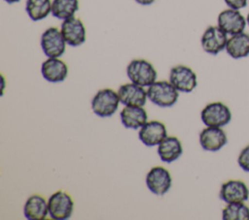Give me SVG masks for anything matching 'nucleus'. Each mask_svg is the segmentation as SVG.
I'll list each match as a JSON object with an SVG mask.
<instances>
[{"instance_id": "nucleus-1", "label": "nucleus", "mask_w": 249, "mask_h": 220, "mask_svg": "<svg viewBox=\"0 0 249 220\" xmlns=\"http://www.w3.org/2000/svg\"><path fill=\"white\" fill-rule=\"evenodd\" d=\"M148 99L158 107H172L178 100L179 91L166 80L155 81L147 89Z\"/></svg>"}, {"instance_id": "nucleus-2", "label": "nucleus", "mask_w": 249, "mask_h": 220, "mask_svg": "<svg viewBox=\"0 0 249 220\" xmlns=\"http://www.w3.org/2000/svg\"><path fill=\"white\" fill-rule=\"evenodd\" d=\"M126 75L131 82L148 87L157 79L158 73L154 66L145 59H134L126 67Z\"/></svg>"}, {"instance_id": "nucleus-3", "label": "nucleus", "mask_w": 249, "mask_h": 220, "mask_svg": "<svg viewBox=\"0 0 249 220\" xmlns=\"http://www.w3.org/2000/svg\"><path fill=\"white\" fill-rule=\"evenodd\" d=\"M120 98L118 92L110 88L100 89L91 100V110L99 117L112 116L118 110Z\"/></svg>"}, {"instance_id": "nucleus-4", "label": "nucleus", "mask_w": 249, "mask_h": 220, "mask_svg": "<svg viewBox=\"0 0 249 220\" xmlns=\"http://www.w3.org/2000/svg\"><path fill=\"white\" fill-rule=\"evenodd\" d=\"M201 121L208 127H223L231 120V111L222 102H213L206 105L200 112Z\"/></svg>"}, {"instance_id": "nucleus-5", "label": "nucleus", "mask_w": 249, "mask_h": 220, "mask_svg": "<svg viewBox=\"0 0 249 220\" xmlns=\"http://www.w3.org/2000/svg\"><path fill=\"white\" fill-rule=\"evenodd\" d=\"M49 215L54 220H66L71 217L74 203L70 195L64 191H56L48 200Z\"/></svg>"}, {"instance_id": "nucleus-6", "label": "nucleus", "mask_w": 249, "mask_h": 220, "mask_svg": "<svg viewBox=\"0 0 249 220\" xmlns=\"http://www.w3.org/2000/svg\"><path fill=\"white\" fill-rule=\"evenodd\" d=\"M40 45L48 57H60L64 53L67 44L60 30L56 27H50L41 35Z\"/></svg>"}, {"instance_id": "nucleus-7", "label": "nucleus", "mask_w": 249, "mask_h": 220, "mask_svg": "<svg viewBox=\"0 0 249 220\" xmlns=\"http://www.w3.org/2000/svg\"><path fill=\"white\" fill-rule=\"evenodd\" d=\"M169 82L179 91L184 93L192 92L197 85L196 73L188 66L177 65L171 68Z\"/></svg>"}, {"instance_id": "nucleus-8", "label": "nucleus", "mask_w": 249, "mask_h": 220, "mask_svg": "<svg viewBox=\"0 0 249 220\" xmlns=\"http://www.w3.org/2000/svg\"><path fill=\"white\" fill-rule=\"evenodd\" d=\"M228 34L224 32L218 25L208 26L200 39L202 49L212 55H217L226 48L228 42Z\"/></svg>"}, {"instance_id": "nucleus-9", "label": "nucleus", "mask_w": 249, "mask_h": 220, "mask_svg": "<svg viewBox=\"0 0 249 220\" xmlns=\"http://www.w3.org/2000/svg\"><path fill=\"white\" fill-rule=\"evenodd\" d=\"M146 185L153 194L162 196L171 188V174L163 167H153L146 175Z\"/></svg>"}, {"instance_id": "nucleus-10", "label": "nucleus", "mask_w": 249, "mask_h": 220, "mask_svg": "<svg viewBox=\"0 0 249 220\" xmlns=\"http://www.w3.org/2000/svg\"><path fill=\"white\" fill-rule=\"evenodd\" d=\"M217 23L224 32L231 36L244 32L247 20L239 10L229 8L219 14Z\"/></svg>"}, {"instance_id": "nucleus-11", "label": "nucleus", "mask_w": 249, "mask_h": 220, "mask_svg": "<svg viewBox=\"0 0 249 220\" xmlns=\"http://www.w3.org/2000/svg\"><path fill=\"white\" fill-rule=\"evenodd\" d=\"M60 31L66 44L70 47H79L86 42V27L78 17L72 16L64 19L61 23Z\"/></svg>"}, {"instance_id": "nucleus-12", "label": "nucleus", "mask_w": 249, "mask_h": 220, "mask_svg": "<svg viewBox=\"0 0 249 220\" xmlns=\"http://www.w3.org/2000/svg\"><path fill=\"white\" fill-rule=\"evenodd\" d=\"M219 197L227 204L244 203L249 198V189L244 181L230 179L222 184Z\"/></svg>"}, {"instance_id": "nucleus-13", "label": "nucleus", "mask_w": 249, "mask_h": 220, "mask_svg": "<svg viewBox=\"0 0 249 220\" xmlns=\"http://www.w3.org/2000/svg\"><path fill=\"white\" fill-rule=\"evenodd\" d=\"M139 140L149 147L159 145L166 137L167 131L165 125L158 120L147 121L139 130Z\"/></svg>"}, {"instance_id": "nucleus-14", "label": "nucleus", "mask_w": 249, "mask_h": 220, "mask_svg": "<svg viewBox=\"0 0 249 220\" xmlns=\"http://www.w3.org/2000/svg\"><path fill=\"white\" fill-rule=\"evenodd\" d=\"M228 142V138L222 127L204 128L199 133V143L206 151L216 152L225 146Z\"/></svg>"}, {"instance_id": "nucleus-15", "label": "nucleus", "mask_w": 249, "mask_h": 220, "mask_svg": "<svg viewBox=\"0 0 249 220\" xmlns=\"http://www.w3.org/2000/svg\"><path fill=\"white\" fill-rule=\"evenodd\" d=\"M120 103L124 106L143 107L148 99L147 90L133 82L124 83L118 89Z\"/></svg>"}, {"instance_id": "nucleus-16", "label": "nucleus", "mask_w": 249, "mask_h": 220, "mask_svg": "<svg viewBox=\"0 0 249 220\" xmlns=\"http://www.w3.org/2000/svg\"><path fill=\"white\" fill-rule=\"evenodd\" d=\"M43 78L52 83L63 81L68 75V68L65 62L58 57H49L41 65Z\"/></svg>"}, {"instance_id": "nucleus-17", "label": "nucleus", "mask_w": 249, "mask_h": 220, "mask_svg": "<svg viewBox=\"0 0 249 220\" xmlns=\"http://www.w3.org/2000/svg\"><path fill=\"white\" fill-rule=\"evenodd\" d=\"M122 124L128 129L137 130L148 121L147 111L143 107L124 106L120 113Z\"/></svg>"}, {"instance_id": "nucleus-18", "label": "nucleus", "mask_w": 249, "mask_h": 220, "mask_svg": "<svg viewBox=\"0 0 249 220\" xmlns=\"http://www.w3.org/2000/svg\"><path fill=\"white\" fill-rule=\"evenodd\" d=\"M23 215L28 220L45 219L49 215L48 202L41 195H31L23 205Z\"/></svg>"}, {"instance_id": "nucleus-19", "label": "nucleus", "mask_w": 249, "mask_h": 220, "mask_svg": "<svg viewBox=\"0 0 249 220\" xmlns=\"http://www.w3.org/2000/svg\"><path fill=\"white\" fill-rule=\"evenodd\" d=\"M227 53L233 59H240L249 55V34L241 32L231 35L226 45Z\"/></svg>"}, {"instance_id": "nucleus-20", "label": "nucleus", "mask_w": 249, "mask_h": 220, "mask_svg": "<svg viewBox=\"0 0 249 220\" xmlns=\"http://www.w3.org/2000/svg\"><path fill=\"white\" fill-rule=\"evenodd\" d=\"M183 153L181 141L173 136L166 137L158 145V154L164 163H172L176 161Z\"/></svg>"}, {"instance_id": "nucleus-21", "label": "nucleus", "mask_w": 249, "mask_h": 220, "mask_svg": "<svg viewBox=\"0 0 249 220\" xmlns=\"http://www.w3.org/2000/svg\"><path fill=\"white\" fill-rule=\"evenodd\" d=\"M25 11L33 21L46 18L52 13L51 0H26Z\"/></svg>"}, {"instance_id": "nucleus-22", "label": "nucleus", "mask_w": 249, "mask_h": 220, "mask_svg": "<svg viewBox=\"0 0 249 220\" xmlns=\"http://www.w3.org/2000/svg\"><path fill=\"white\" fill-rule=\"evenodd\" d=\"M79 10V0H53L52 15L58 19H67L74 16Z\"/></svg>"}, {"instance_id": "nucleus-23", "label": "nucleus", "mask_w": 249, "mask_h": 220, "mask_svg": "<svg viewBox=\"0 0 249 220\" xmlns=\"http://www.w3.org/2000/svg\"><path fill=\"white\" fill-rule=\"evenodd\" d=\"M223 220H249V206L244 203L228 204L222 211Z\"/></svg>"}, {"instance_id": "nucleus-24", "label": "nucleus", "mask_w": 249, "mask_h": 220, "mask_svg": "<svg viewBox=\"0 0 249 220\" xmlns=\"http://www.w3.org/2000/svg\"><path fill=\"white\" fill-rule=\"evenodd\" d=\"M237 164L243 171L249 173V144L240 151L237 157Z\"/></svg>"}, {"instance_id": "nucleus-25", "label": "nucleus", "mask_w": 249, "mask_h": 220, "mask_svg": "<svg viewBox=\"0 0 249 220\" xmlns=\"http://www.w3.org/2000/svg\"><path fill=\"white\" fill-rule=\"evenodd\" d=\"M224 1L229 8L240 10L247 5V2L249 0H224Z\"/></svg>"}, {"instance_id": "nucleus-26", "label": "nucleus", "mask_w": 249, "mask_h": 220, "mask_svg": "<svg viewBox=\"0 0 249 220\" xmlns=\"http://www.w3.org/2000/svg\"><path fill=\"white\" fill-rule=\"evenodd\" d=\"M156 0H135L136 3L142 5V6H149L152 5Z\"/></svg>"}, {"instance_id": "nucleus-27", "label": "nucleus", "mask_w": 249, "mask_h": 220, "mask_svg": "<svg viewBox=\"0 0 249 220\" xmlns=\"http://www.w3.org/2000/svg\"><path fill=\"white\" fill-rule=\"evenodd\" d=\"M4 1H6V2L9 3V4H13V3H18V2H19L20 0H4Z\"/></svg>"}, {"instance_id": "nucleus-28", "label": "nucleus", "mask_w": 249, "mask_h": 220, "mask_svg": "<svg viewBox=\"0 0 249 220\" xmlns=\"http://www.w3.org/2000/svg\"><path fill=\"white\" fill-rule=\"evenodd\" d=\"M246 20H247V24L249 25V13H248V15H247V16H246Z\"/></svg>"}]
</instances>
